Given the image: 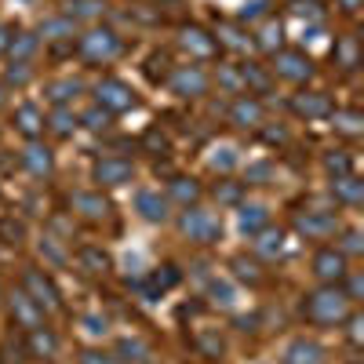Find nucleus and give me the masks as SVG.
<instances>
[{
    "label": "nucleus",
    "mask_w": 364,
    "mask_h": 364,
    "mask_svg": "<svg viewBox=\"0 0 364 364\" xmlns=\"http://www.w3.org/2000/svg\"><path fill=\"white\" fill-rule=\"evenodd\" d=\"M269 175V164H255V168H248V178H266Z\"/></svg>",
    "instance_id": "nucleus-55"
},
{
    "label": "nucleus",
    "mask_w": 364,
    "mask_h": 364,
    "mask_svg": "<svg viewBox=\"0 0 364 364\" xmlns=\"http://www.w3.org/2000/svg\"><path fill=\"white\" fill-rule=\"evenodd\" d=\"M37 44H41L37 33H15V41H11V48H8L11 63H29V58H33V51H37Z\"/></svg>",
    "instance_id": "nucleus-33"
},
{
    "label": "nucleus",
    "mask_w": 364,
    "mask_h": 364,
    "mask_svg": "<svg viewBox=\"0 0 364 364\" xmlns=\"http://www.w3.org/2000/svg\"><path fill=\"white\" fill-rule=\"evenodd\" d=\"M331 55H336V63H339L343 70H357V41H353V37H343Z\"/></svg>",
    "instance_id": "nucleus-35"
},
{
    "label": "nucleus",
    "mask_w": 364,
    "mask_h": 364,
    "mask_svg": "<svg viewBox=\"0 0 364 364\" xmlns=\"http://www.w3.org/2000/svg\"><path fill=\"white\" fill-rule=\"evenodd\" d=\"M80 95V80H73V77H63V80H51L48 84V99L55 102V106H66L70 99H77Z\"/></svg>",
    "instance_id": "nucleus-30"
},
{
    "label": "nucleus",
    "mask_w": 364,
    "mask_h": 364,
    "mask_svg": "<svg viewBox=\"0 0 364 364\" xmlns=\"http://www.w3.org/2000/svg\"><path fill=\"white\" fill-rule=\"evenodd\" d=\"M208 291H211V299H215L219 306H233V302H237V299H233V284H230V281H211V288H208Z\"/></svg>",
    "instance_id": "nucleus-42"
},
{
    "label": "nucleus",
    "mask_w": 364,
    "mask_h": 364,
    "mask_svg": "<svg viewBox=\"0 0 364 364\" xmlns=\"http://www.w3.org/2000/svg\"><path fill=\"white\" fill-rule=\"evenodd\" d=\"M77 124H80V120L70 113V106H55V113L44 120V128H51L55 135H63V139H66V135H73V128H77Z\"/></svg>",
    "instance_id": "nucleus-31"
},
{
    "label": "nucleus",
    "mask_w": 364,
    "mask_h": 364,
    "mask_svg": "<svg viewBox=\"0 0 364 364\" xmlns=\"http://www.w3.org/2000/svg\"><path fill=\"white\" fill-rule=\"evenodd\" d=\"M80 364H117L113 353H102V350H84L80 353Z\"/></svg>",
    "instance_id": "nucleus-48"
},
{
    "label": "nucleus",
    "mask_w": 364,
    "mask_h": 364,
    "mask_svg": "<svg viewBox=\"0 0 364 364\" xmlns=\"http://www.w3.org/2000/svg\"><path fill=\"white\" fill-rule=\"evenodd\" d=\"M259 18H269V0H245L240 22H259Z\"/></svg>",
    "instance_id": "nucleus-38"
},
{
    "label": "nucleus",
    "mask_w": 364,
    "mask_h": 364,
    "mask_svg": "<svg viewBox=\"0 0 364 364\" xmlns=\"http://www.w3.org/2000/svg\"><path fill=\"white\" fill-rule=\"evenodd\" d=\"M339 4H343V11H357V8H360V0H339Z\"/></svg>",
    "instance_id": "nucleus-56"
},
{
    "label": "nucleus",
    "mask_w": 364,
    "mask_h": 364,
    "mask_svg": "<svg viewBox=\"0 0 364 364\" xmlns=\"http://www.w3.org/2000/svg\"><path fill=\"white\" fill-rule=\"evenodd\" d=\"M178 44L186 48L193 58H215V55H219V41L211 37V33H204L200 26H186V29H182Z\"/></svg>",
    "instance_id": "nucleus-14"
},
{
    "label": "nucleus",
    "mask_w": 364,
    "mask_h": 364,
    "mask_svg": "<svg viewBox=\"0 0 364 364\" xmlns=\"http://www.w3.org/2000/svg\"><path fill=\"white\" fill-rule=\"evenodd\" d=\"M84 324H87L91 336H102V331H106V321L102 317H84Z\"/></svg>",
    "instance_id": "nucleus-53"
},
{
    "label": "nucleus",
    "mask_w": 364,
    "mask_h": 364,
    "mask_svg": "<svg viewBox=\"0 0 364 364\" xmlns=\"http://www.w3.org/2000/svg\"><path fill=\"white\" fill-rule=\"evenodd\" d=\"M240 193H245L240 182H219L215 186V200H223V204H240Z\"/></svg>",
    "instance_id": "nucleus-41"
},
{
    "label": "nucleus",
    "mask_w": 364,
    "mask_h": 364,
    "mask_svg": "<svg viewBox=\"0 0 364 364\" xmlns=\"http://www.w3.org/2000/svg\"><path fill=\"white\" fill-rule=\"evenodd\" d=\"M211 168H223V171L237 168V149H233V146H223V149H215V154H211Z\"/></svg>",
    "instance_id": "nucleus-43"
},
{
    "label": "nucleus",
    "mask_w": 364,
    "mask_h": 364,
    "mask_svg": "<svg viewBox=\"0 0 364 364\" xmlns=\"http://www.w3.org/2000/svg\"><path fill=\"white\" fill-rule=\"evenodd\" d=\"M77 262H80V269H87V273H106V269H109V255H106L102 248H95V245L80 248V252H77Z\"/></svg>",
    "instance_id": "nucleus-32"
},
{
    "label": "nucleus",
    "mask_w": 364,
    "mask_h": 364,
    "mask_svg": "<svg viewBox=\"0 0 364 364\" xmlns=\"http://www.w3.org/2000/svg\"><path fill=\"white\" fill-rule=\"evenodd\" d=\"M149 346L142 339H120L117 343V364H146Z\"/></svg>",
    "instance_id": "nucleus-28"
},
{
    "label": "nucleus",
    "mask_w": 364,
    "mask_h": 364,
    "mask_svg": "<svg viewBox=\"0 0 364 364\" xmlns=\"http://www.w3.org/2000/svg\"><path fill=\"white\" fill-rule=\"evenodd\" d=\"M273 73H277L281 80H288V84H306L314 77V58L306 51H299V48H281L277 55H273Z\"/></svg>",
    "instance_id": "nucleus-6"
},
{
    "label": "nucleus",
    "mask_w": 364,
    "mask_h": 364,
    "mask_svg": "<svg viewBox=\"0 0 364 364\" xmlns=\"http://www.w3.org/2000/svg\"><path fill=\"white\" fill-rule=\"evenodd\" d=\"M343 255H360L364 252V237L357 233V230H346L343 233V248H339Z\"/></svg>",
    "instance_id": "nucleus-45"
},
{
    "label": "nucleus",
    "mask_w": 364,
    "mask_h": 364,
    "mask_svg": "<svg viewBox=\"0 0 364 364\" xmlns=\"http://www.w3.org/2000/svg\"><path fill=\"white\" fill-rule=\"evenodd\" d=\"M70 208L77 211L80 219H87V223H102V219L109 215V200H106L99 190H77V193L70 197Z\"/></svg>",
    "instance_id": "nucleus-10"
},
{
    "label": "nucleus",
    "mask_w": 364,
    "mask_h": 364,
    "mask_svg": "<svg viewBox=\"0 0 364 364\" xmlns=\"http://www.w3.org/2000/svg\"><path fill=\"white\" fill-rule=\"evenodd\" d=\"M346 324H350V343L357 346V343L364 339V331H360V328H364V321H360V314H350V317H346Z\"/></svg>",
    "instance_id": "nucleus-51"
},
{
    "label": "nucleus",
    "mask_w": 364,
    "mask_h": 364,
    "mask_svg": "<svg viewBox=\"0 0 364 364\" xmlns=\"http://www.w3.org/2000/svg\"><path fill=\"white\" fill-rule=\"evenodd\" d=\"M22 291L37 302V306L44 314H55V310H63V295H58L55 281L48 277L44 269H26L22 273Z\"/></svg>",
    "instance_id": "nucleus-5"
},
{
    "label": "nucleus",
    "mask_w": 364,
    "mask_h": 364,
    "mask_svg": "<svg viewBox=\"0 0 364 364\" xmlns=\"http://www.w3.org/2000/svg\"><path fill=\"white\" fill-rule=\"evenodd\" d=\"M237 223H240V233H252V237H255L259 230L269 226V208H266V204H240Z\"/></svg>",
    "instance_id": "nucleus-22"
},
{
    "label": "nucleus",
    "mask_w": 364,
    "mask_h": 364,
    "mask_svg": "<svg viewBox=\"0 0 364 364\" xmlns=\"http://www.w3.org/2000/svg\"><path fill=\"white\" fill-rule=\"evenodd\" d=\"M200 193H204V190H200V182L190 178V175H175V178H171V186H168V200H178L182 208L197 204Z\"/></svg>",
    "instance_id": "nucleus-21"
},
{
    "label": "nucleus",
    "mask_w": 364,
    "mask_h": 364,
    "mask_svg": "<svg viewBox=\"0 0 364 364\" xmlns=\"http://www.w3.org/2000/svg\"><path fill=\"white\" fill-rule=\"evenodd\" d=\"M8 84H15V87H22L26 80H29V63H11V70H8V77H4Z\"/></svg>",
    "instance_id": "nucleus-47"
},
{
    "label": "nucleus",
    "mask_w": 364,
    "mask_h": 364,
    "mask_svg": "<svg viewBox=\"0 0 364 364\" xmlns=\"http://www.w3.org/2000/svg\"><path fill=\"white\" fill-rule=\"evenodd\" d=\"M95 99H99V109H106V113H128L139 106L135 87L120 77H102L95 84Z\"/></svg>",
    "instance_id": "nucleus-4"
},
{
    "label": "nucleus",
    "mask_w": 364,
    "mask_h": 364,
    "mask_svg": "<svg viewBox=\"0 0 364 364\" xmlns=\"http://www.w3.org/2000/svg\"><path fill=\"white\" fill-rule=\"evenodd\" d=\"M146 364H149V360H146Z\"/></svg>",
    "instance_id": "nucleus-57"
},
{
    "label": "nucleus",
    "mask_w": 364,
    "mask_h": 364,
    "mask_svg": "<svg viewBox=\"0 0 364 364\" xmlns=\"http://www.w3.org/2000/svg\"><path fill=\"white\" fill-rule=\"evenodd\" d=\"M219 84L226 91H240L245 84H240V70H230V66H219Z\"/></svg>",
    "instance_id": "nucleus-46"
},
{
    "label": "nucleus",
    "mask_w": 364,
    "mask_h": 364,
    "mask_svg": "<svg viewBox=\"0 0 364 364\" xmlns=\"http://www.w3.org/2000/svg\"><path fill=\"white\" fill-rule=\"evenodd\" d=\"M346 255L339 252V248H321L317 255H314V277L321 281V284H343V277H346Z\"/></svg>",
    "instance_id": "nucleus-9"
},
{
    "label": "nucleus",
    "mask_w": 364,
    "mask_h": 364,
    "mask_svg": "<svg viewBox=\"0 0 364 364\" xmlns=\"http://www.w3.org/2000/svg\"><path fill=\"white\" fill-rule=\"evenodd\" d=\"M237 70H240V84L248 87V95H252V91H255V95H266V91H269V73L262 66L245 63V66H237Z\"/></svg>",
    "instance_id": "nucleus-27"
},
{
    "label": "nucleus",
    "mask_w": 364,
    "mask_h": 364,
    "mask_svg": "<svg viewBox=\"0 0 364 364\" xmlns=\"http://www.w3.org/2000/svg\"><path fill=\"white\" fill-rule=\"evenodd\" d=\"M4 237H8V245H18V237H22V226H18V223H15V226L8 223V226H4Z\"/></svg>",
    "instance_id": "nucleus-54"
},
{
    "label": "nucleus",
    "mask_w": 364,
    "mask_h": 364,
    "mask_svg": "<svg viewBox=\"0 0 364 364\" xmlns=\"http://www.w3.org/2000/svg\"><path fill=\"white\" fill-rule=\"evenodd\" d=\"M230 120H233L237 128H259L262 124V102L255 95H240L230 106Z\"/></svg>",
    "instance_id": "nucleus-16"
},
{
    "label": "nucleus",
    "mask_w": 364,
    "mask_h": 364,
    "mask_svg": "<svg viewBox=\"0 0 364 364\" xmlns=\"http://www.w3.org/2000/svg\"><path fill=\"white\" fill-rule=\"evenodd\" d=\"M178 277H182V273L168 262V266H161V269L154 273V277H149V284H142V291H146L149 299H157V295H164L168 288H175V284H178Z\"/></svg>",
    "instance_id": "nucleus-26"
},
{
    "label": "nucleus",
    "mask_w": 364,
    "mask_h": 364,
    "mask_svg": "<svg viewBox=\"0 0 364 364\" xmlns=\"http://www.w3.org/2000/svg\"><path fill=\"white\" fill-rule=\"evenodd\" d=\"M120 51H124V44H120V37L113 33L109 26L87 29V33L77 41V55L84 58V63H91V66H106V63H113Z\"/></svg>",
    "instance_id": "nucleus-2"
},
{
    "label": "nucleus",
    "mask_w": 364,
    "mask_h": 364,
    "mask_svg": "<svg viewBox=\"0 0 364 364\" xmlns=\"http://www.w3.org/2000/svg\"><path fill=\"white\" fill-rule=\"evenodd\" d=\"M291 109H295L299 117H306V120H314V117H331V99L324 95V91H302V95L291 99Z\"/></svg>",
    "instance_id": "nucleus-15"
},
{
    "label": "nucleus",
    "mask_w": 364,
    "mask_h": 364,
    "mask_svg": "<svg viewBox=\"0 0 364 364\" xmlns=\"http://www.w3.org/2000/svg\"><path fill=\"white\" fill-rule=\"evenodd\" d=\"M146 146L154 149V154H168V139H164L157 128H149V132H146Z\"/></svg>",
    "instance_id": "nucleus-49"
},
{
    "label": "nucleus",
    "mask_w": 364,
    "mask_h": 364,
    "mask_svg": "<svg viewBox=\"0 0 364 364\" xmlns=\"http://www.w3.org/2000/svg\"><path fill=\"white\" fill-rule=\"evenodd\" d=\"M95 15H102L99 0H70L66 4V18H95Z\"/></svg>",
    "instance_id": "nucleus-36"
},
{
    "label": "nucleus",
    "mask_w": 364,
    "mask_h": 364,
    "mask_svg": "<svg viewBox=\"0 0 364 364\" xmlns=\"http://www.w3.org/2000/svg\"><path fill=\"white\" fill-rule=\"evenodd\" d=\"M215 41H219V48L226 44L230 51H248V44H252V37H245L240 29L233 26V22H219V29H215Z\"/></svg>",
    "instance_id": "nucleus-29"
},
{
    "label": "nucleus",
    "mask_w": 364,
    "mask_h": 364,
    "mask_svg": "<svg viewBox=\"0 0 364 364\" xmlns=\"http://www.w3.org/2000/svg\"><path fill=\"white\" fill-rule=\"evenodd\" d=\"M178 230H182V237L197 240V245H211V240H219V233H223V223H219V215H215V211H208V208H197V204H190V208L178 215Z\"/></svg>",
    "instance_id": "nucleus-3"
},
{
    "label": "nucleus",
    "mask_w": 364,
    "mask_h": 364,
    "mask_svg": "<svg viewBox=\"0 0 364 364\" xmlns=\"http://www.w3.org/2000/svg\"><path fill=\"white\" fill-rule=\"evenodd\" d=\"M135 175V164L124 161V157H102L95 164V182L99 186H124V182H132Z\"/></svg>",
    "instance_id": "nucleus-12"
},
{
    "label": "nucleus",
    "mask_w": 364,
    "mask_h": 364,
    "mask_svg": "<svg viewBox=\"0 0 364 364\" xmlns=\"http://www.w3.org/2000/svg\"><path fill=\"white\" fill-rule=\"evenodd\" d=\"M11 41H15V26H0V55H8Z\"/></svg>",
    "instance_id": "nucleus-52"
},
{
    "label": "nucleus",
    "mask_w": 364,
    "mask_h": 364,
    "mask_svg": "<svg viewBox=\"0 0 364 364\" xmlns=\"http://www.w3.org/2000/svg\"><path fill=\"white\" fill-rule=\"evenodd\" d=\"M353 314V302L346 299L343 284H321L317 291H310L302 299V317L317 328H331V324H343Z\"/></svg>",
    "instance_id": "nucleus-1"
},
{
    "label": "nucleus",
    "mask_w": 364,
    "mask_h": 364,
    "mask_svg": "<svg viewBox=\"0 0 364 364\" xmlns=\"http://www.w3.org/2000/svg\"><path fill=\"white\" fill-rule=\"evenodd\" d=\"M22 168H26L29 175H37V178L51 175V168H55L51 149H48V146H41V142H29V146L22 149Z\"/></svg>",
    "instance_id": "nucleus-19"
},
{
    "label": "nucleus",
    "mask_w": 364,
    "mask_h": 364,
    "mask_svg": "<svg viewBox=\"0 0 364 364\" xmlns=\"http://www.w3.org/2000/svg\"><path fill=\"white\" fill-rule=\"evenodd\" d=\"M324 357H328L324 346L314 339H295L284 350V364H324Z\"/></svg>",
    "instance_id": "nucleus-18"
},
{
    "label": "nucleus",
    "mask_w": 364,
    "mask_h": 364,
    "mask_svg": "<svg viewBox=\"0 0 364 364\" xmlns=\"http://www.w3.org/2000/svg\"><path fill=\"white\" fill-rule=\"evenodd\" d=\"M15 128H18V135H26L29 142H37V139L44 135V113H41L33 102H22V106L15 109Z\"/></svg>",
    "instance_id": "nucleus-17"
},
{
    "label": "nucleus",
    "mask_w": 364,
    "mask_h": 364,
    "mask_svg": "<svg viewBox=\"0 0 364 364\" xmlns=\"http://www.w3.org/2000/svg\"><path fill=\"white\" fill-rule=\"evenodd\" d=\"M168 87L182 99H200L208 91V77H204L200 66H175L171 77H168Z\"/></svg>",
    "instance_id": "nucleus-8"
},
{
    "label": "nucleus",
    "mask_w": 364,
    "mask_h": 364,
    "mask_svg": "<svg viewBox=\"0 0 364 364\" xmlns=\"http://www.w3.org/2000/svg\"><path fill=\"white\" fill-rule=\"evenodd\" d=\"M80 124L91 128V132H102V128L109 124V113H106V109H87V113L80 117Z\"/></svg>",
    "instance_id": "nucleus-44"
},
{
    "label": "nucleus",
    "mask_w": 364,
    "mask_h": 364,
    "mask_svg": "<svg viewBox=\"0 0 364 364\" xmlns=\"http://www.w3.org/2000/svg\"><path fill=\"white\" fill-rule=\"evenodd\" d=\"M37 37H48V41H63V37H73V18L66 15H58V18H48L41 26V33Z\"/></svg>",
    "instance_id": "nucleus-34"
},
{
    "label": "nucleus",
    "mask_w": 364,
    "mask_h": 364,
    "mask_svg": "<svg viewBox=\"0 0 364 364\" xmlns=\"http://www.w3.org/2000/svg\"><path fill=\"white\" fill-rule=\"evenodd\" d=\"M168 208H171V200L161 190H139L135 193V211L146 223H168V215H171Z\"/></svg>",
    "instance_id": "nucleus-13"
},
{
    "label": "nucleus",
    "mask_w": 364,
    "mask_h": 364,
    "mask_svg": "<svg viewBox=\"0 0 364 364\" xmlns=\"http://www.w3.org/2000/svg\"><path fill=\"white\" fill-rule=\"evenodd\" d=\"M331 197H336L339 204H346V208H357L364 200V182L353 171L350 175H339L336 182H331Z\"/></svg>",
    "instance_id": "nucleus-20"
},
{
    "label": "nucleus",
    "mask_w": 364,
    "mask_h": 364,
    "mask_svg": "<svg viewBox=\"0 0 364 364\" xmlns=\"http://www.w3.org/2000/svg\"><path fill=\"white\" fill-rule=\"evenodd\" d=\"M255 44H259L262 51H269V55H277V51H281V44H284V26H281L277 18H266V22H262V29L255 33Z\"/></svg>",
    "instance_id": "nucleus-25"
},
{
    "label": "nucleus",
    "mask_w": 364,
    "mask_h": 364,
    "mask_svg": "<svg viewBox=\"0 0 364 364\" xmlns=\"http://www.w3.org/2000/svg\"><path fill=\"white\" fill-rule=\"evenodd\" d=\"M11 317H15V324L26 331V336H29V331H37V328H44V310L22 288L11 295Z\"/></svg>",
    "instance_id": "nucleus-11"
},
{
    "label": "nucleus",
    "mask_w": 364,
    "mask_h": 364,
    "mask_svg": "<svg viewBox=\"0 0 364 364\" xmlns=\"http://www.w3.org/2000/svg\"><path fill=\"white\" fill-rule=\"evenodd\" d=\"M233 269H237V277H240V281H248V284H259V281H262L259 266H255V262H248L245 255H237V259H233Z\"/></svg>",
    "instance_id": "nucleus-40"
},
{
    "label": "nucleus",
    "mask_w": 364,
    "mask_h": 364,
    "mask_svg": "<svg viewBox=\"0 0 364 364\" xmlns=\"http://www.w3.org/2000/svg\"><path fill=\"white\" fill-rule=\"evenodd\" d=\"M295 230L306 237V240H324L339 230V215H331V211H299L295 215Z\"/></svg>",
    "instance_id": "nucleus-7"
},
{
    "label": "nucleus",
    "mask_w": 364,
    "mask_h": 364,
    "mask_svg": "<svg viewBox=\"0 0 364 364\" xmlns=\"http://www.w3.org/2000/svg\"><path fill=\"white\" fill-rule=\"evenodd\" d=\"M29 346H33V353L37 357H48V353H55V336H51V331L48 328H37V331H29Z\"/></svg>",
    "instance_id": "nucleus-37"
},
{
    "label": "nucleus",
    "mask_w": 364,
    "mask_h": 364,
    "mask_svg": "<svg viewBox=\"0 0 364 364\" xmlns=\"http://www.w3.org/2000/svg\"><path fill=\"white\" fill-rule=\"evenodd\" d=\"M324 168L339 178V175H350V168H353V164H350V157L343 154V149H331V154L324 157Z\"/></svg>",
    "instance_id": "nucleus-39"
},
{
    "label": "nucleus",
    "mask_w": 364,
    "mask_h": 364,
    "mask_svg": "<svg viewBox=\"0 0 364 364\" xmlns=\"http://www.w3.org/2000/svg\"><path fill=\"white\" fill-rule=\"evenodd\" d=\"M295 15H302V18H321V4H317V0H299Z\"/></svg>",
    "instance_id": "nucleus-50"
},
{
    "label": "nucleus",
    "mask_w": 364,
    "mask_h": 364,
    "mask_svg": "<svg viewBox=\"0 0 364 364\" xmlns=\"http://www.w3.org/2000/svg\"><path fill=\"white\" fill-rule=\"evenodd\" d=\"M331 128L346 139H357V135H364V117L357 109H331Z\"/></svg>",
    "instance_id": "nucleus-24"
},
{
    "label": "nucleus",
    "mask_w": 364,
    "mask_h": 364,
    "mask_svg": "<svg viewBox=\"0 0 364 364\" xmlns=\"http://www.w3.org/2000/svg\"><path fill=\"white\" fill-rule=\"evenodd\" d=\"M252 248H255V255H262V259H277V255L284 252V233L273 230V226H266V230L255 233Z\"/></svg>",
    "instance_id": "nucleus-23"
}]
</instances>
